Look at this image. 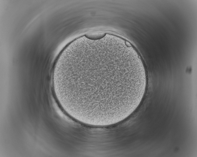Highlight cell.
Returning a JSON list of instances; mask_svg holds the SVG:
<instances>
[{"label": "cell", "mask_w": 197, "mask_h": 157, "mask_svg": "<svg viewBox=\"0 0 197 157\" xmlns=\"http://www.w3.org/2000/svg\"><path fill=\"white\" fill-rule=\"evenodd\" d=\"M66 98L76 108L97 117L120 112L140 96L147 76L140 57L103 43L85 45L64 62Z\"/></svg>", "instance_id": "6da1fadb"}]
</instances>
